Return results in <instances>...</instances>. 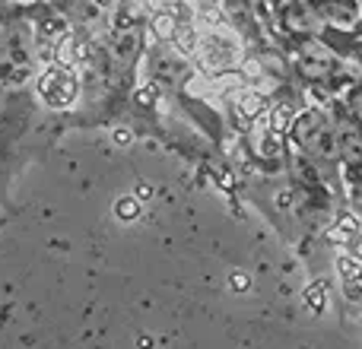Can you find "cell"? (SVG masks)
I'll return each mask as SVG.
<instances>
[{
	"label": "cell",
	"mask_w": 362,
	"mask_h": 349,
	"mask_svg": "<svg viewBox=\"0 0 362 349\" xmlns=\"http://www.w3.org/2000/svg\"><path fill=\"white\" fill-rule=\"evenodd\" d=\"M293 140L308 156H325V159L337 156V134H334V124L318 108L302 112L299 118L293 121Z\"/></svg>",
	"instance_id": "6da1fadb"
},
{
	"label": "cell",
	"mask_w": 362,
	"mask_h": 349,
	"mask_svg": "<svg viewBox=\"0 0 362 349\" xmlns=\"http://www.w3.org/2000/svg\"><path fill=\"white\" fill-rule=\"evenodd\" d=\"M283 19L293 32H302V35H318L325 29V16H321V4L318 0H289L286 10H283Z\"/></svg>",
	"instance_id": "7a4b0ae2"
},
{
	"label": "cell",
	"mask_w": 362,
	"mask_h": 349,
	"mask_svg": "<svg viewBox=\"0 0 362 349\" xmlns=\"http://www.w3.org/2000/svg\"><path fill=\"white\" fill-rule=\"evenodd\" d=\"M334 54L325 48V45H318V42H308L305 48H302V54H299V70L305 76H327L334 70Z\"/></svg>",
	"instance_id": "3957f363"
},
{
	"label": "cell",
	"mask_w": 362,
	"mask_h": 349,
	"mask_svg": "<svg viewBox=\"0 0 362 349\" xmlns=\"http://www.w3.org/2000/svg\"><path fill=\"white\" fill-rule=\"evenodd\" d=\"M318 4H321V16H325V23L344 25V29L356 25V19H359L356 0H318Z\"/></svg>",
	"instance_id": "277c9868"
},
{
	"label": "cell",
	"mask_w": 362,
	"mask_h": 349,
	"mask_svg": "<svg viewBox=\"0 0 362 349\" xmlns=\"http://www.w3.org/2000/svg\"><path fill=\"white\" fill-rule=\"evenodd\" d=\"M305 299H308V308H312V312H321V308H325V299H327V292L321 286H312L305 292Z\"/></svg>",
	"instance_id": "5b68a950"
},
{
	"label": "cell",
	"mask_w": 362,
	"mask_h": 349,
	"mask_svg": "<svg viewBox=\"0 0 362 349\" xmlns=\"http://www.w3.org/2000/svg\"><path fill=\"white\" fill-rule=\"evenodd\" d=\"M350 112H353V121H356V124L362 127V93H356L350 99Z\"/></svg>",
	"instance_id": "8992f818"
},
{
	"label": "cell",
	"mask_w": 362,
	"mask_h": 349,
	"mask_svg": "<svg viewBox=\"0 0 362 349\" xmlns=\"http://www.w3.org/2000/svg\"><path fill=\"white\" fill-rule=\"evenodd\" d=\"M353 257H356V261L362 264V235L353 238Z\"/></svg>",
	"instance_id": "52a82bcc"
},
{
	"label": "cell",
	"mask_w": 362,
	"mask_h": 349,
	"mask_svg": "<svg viewBox=\"0 0 362 349\" xmlns=\"http://www.w3.org/2000/svg\"><path fill=\"white\" fill-rule=\"evenodd\" d=\"M118 213H124V216H134V213H137V206H134V203H124V206H121V203H118Z\"/></svg>",
	"instance_id": "ba28073f"
},
{
	"label": "cell",
	"mask_w": 362,
	"mask_h": 349,
	"mask_svg": "<svg viewBox=\"0 0 362 349\" xmlns=\"http://www.w3.org/2000/svg\"><path fill=\"white\" fill-rule=\"evenodd\" d=\"M232 286H235V289H245V286H248V280H245V273H235V280H232Z\"/></svg>",
	"instance_id": "9c48e42d"
},
{
	"label": "cell",
	"mask_w": 362,
	"mask_h": 349,
	"mask_svg": "<svg viewBox=\"0 0 362 349\" xmlns=\"http://www.w3.org/2000/svg\"><path fill=\"white\" fill-rule=\"evenodd\" d=\"M359 283H362V273H359Z\"/></svg>",
	"instance_id": "30bf717a"
}]
</instances>
